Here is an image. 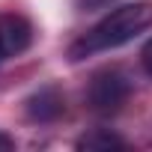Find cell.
<instances>
[{
	"label": "cell",
	"mask_w": 152,
	"mask_h": 152,
	"mask_svg": "<svg viewBox=\"0 0 152 152\" xmlns=\"http://www.w3.org/2000/svg\"><path fill=\"white\" fill-rule=\"evenodd\" d=\"M18 143H15V137L9 134V131H3V128H0V152H12Z\"/></svg>",
	"instance_id": "ba28073f"
},
{
	"label": "cell",
	"mask_w": 152,
	"mask_h": 152,
	"mask_svg": "<svg viewBox=\"0 0 152 152\" xmlns=\"http://www.w3.org/2000/svg\"><path fill=\"white\" fill-rule=\"evenodd\" d=\"M128 99H131V78H128L122 69H116V66L99 69L93 78H90L87 90H84L87 107H90L93 113H99V116H113V113H119V110L128 104Z\"/></svg>",
	"instance_id": "7a4b0ae2"
},
{
	"label": "cell",
	"mask_w": 152,
	"mask_h": 152,
	"mask_svg": "<svg viewBox=\"0 0 152 152\" xmlns=\"http://www.w3.org/2000/svg\"><path fill=\"white\" fill-rule=\"evenodd\" d=\"M119 0H75L78 12H102V9H113Z\"/></svg>",
	"instance_id": "8992f818"
},
{
	"label": "cell",
	"mask_w": 152,
	"mask_h": 152,
	"mask_svg": "<svg viewBox=\"0 0 152 152\" xmlns=\"http://www.w3.org/2000/svg\"><path fill=\"white\" fill-rule=\"evenodd\" d=\"M24 116L36 125L57 122L60 116H66V93L57 84H42L24 99Z\"/></svg>",
	"instance_id": "3957f363"
},
{
	"label": "cell",
	"mask_w": 152,
	"mask_h": 152,
	"mask_svg": "<svg viewBox=\"0 0 152 152\" xmlns=\"http://www.w3.org/2000/svg\"><path fill=\"white\" fill-rule=\"evenodd\" d=\"M140 66H143V72L152 78V39H149V42L140 48Z\"/></svg>",
	"instance_id": "52a82bcc"
},
{
	"label": "cell",
	"mask_w": 152,
	"mask_h": 152,
	"mask_svg": "<svg viewBox=\"0 0 152 152\" xmlns=\"http://www.w3.org/2000/svg\"><path fill=\"white\" fill-rule=\"evenodd\" d=\"M33 36H36L33 24L24 15H18V12H3V15H0V42H3V48H6L9 57L24 54L33 45Z\"/></svg>",
	"instance_id": "277c9868"
},
{
	"label": "cell",
	"mask_w": 152,
	"mask_h": 152,
	"mask_svg": "<svg viewBox=\"0 0 152 152\" xmlns=\"http://www.w3.org/2000/svg\"><path fill=\"white\" fill-rule=\"evenodd\" d=\"M125 146H128L125 137H119L110 128H90L75 140V149H84V152H113V149H125Z\"/></svg>",
	"instance_id": "5b68a950"
},
{
	"label": "cell",
	"mask_w": 152,
	"mask_h": 152,
	"mask_svg": "<svg viewBox=\"0 0 152 152\" xmlns=\"http://www.w3.org/2000/svg\"><path fill=\"white\" fill-rule=\"evenodd\" d=\"M152 27V0H134V3H116L102 21H96L87 33H81L69 45V60L81 63L87 57L122 48L134 42L140 33Z\"/></svg>",
	"instance_id": "6da1fadb"
},
{
	"label": "cell",
	"mask_w": 152,
	"mask_h": 152,
	"mask_svg": "<svg viewBox=\"0 0 152 152\" xmlns=\"http://www.w3.org/2000/svg\"><path fill=\"white\" fill-rule=\"evenodd\" d=\"M9 60V54H6V48H3V42H0V63H6Z\"/></svg>",
	"instance_id": "9c48e42d"
}]
</instances>
